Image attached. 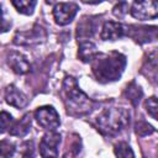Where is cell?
<instances>
[{"label":"cell","mask_w":158,"mask_h":158,"mask_svg":"<svg viewBox=\"0 0 158 158\" xmlns=\"http://www.w3.org/2000/svg\"><path fill=\"white\" fill-rule=\"evenodd\" d=\"M127 35V27L120 22L115 21H106L102 25L100 37L104 41H116L121 37Z\"/></svg>","instance_id":"9"},{"label":"cell","mask_w":158,"mask_h":158,"mask_svg":"<svg viewBox=\"0 0 158 158\" xmlns=\"http://www.w3.org/2000/svg\"><path fill=\"white\" fill-rule=\"evenodd\" d=\"M11 27V21L9 19H6L4 11H2V7L0 5V33H4L6 31H9Z\"/></svg>","instance_id":"23"},{"label":"cell","mask_w":158,"mask_h":158,"mask_svg":"<svg viewBox=\"0 0 158 158\" xmlns=\"http://www.w3.org/2000/svg\"><path fill=\"white\" fill-rule=\"evenodd\" d=\"M46 38V32L42 27L35 26L31 30L17 32L14 37V42L16 44H22V46H31V44H38L43 42Z\"/></svg>","instance_id":"8"},{"label":"cell","mask_w":158,"mask_h":158,"mask_svg":"<svg viewBox=\"0 0 158 158\" xmlns=\"http://www.w3.org/2000/svg\"><path fill=\"white\" fill-rule=\"evenodd\" d=\"M90 63L95 79L105 84L121 78L126 67V57L118 52L98 53Z\"/></svg>","instance_id":"1"},{"label":"cell","mask_w":158,"mask_h":158,"mask_svg":"<svg viewBox=\"0 0 158 158\" xmlns=\"http://www.w3.org/2000/svg\"><path fill=\"white\" fill-rule=\"evenodd\" d=\"M31 125H32V120H31V115L30 114H25L19 121L14 122L12 126L10 127L9 132L11 136H16V137H23L26 136L30 130H31Z\"/></svg>","instance_id":"13"},{"label":"cell","mask_w":158,"mask_h":158,"mask_svg":"<svg viewBox=\"0 0 158 158\" xmlns=\"http://www.w3.org/2000/svg\"><path fill=\"white\" fill-rule=\"evenodd\" d=\"M126 96H127V99L132 102V105L133 106H137L138 105V102H139V100H141V98H142V90H141V88L135 83V81H132V83H130L128 85H127V88H126Z\"/></svg>","instance_id":"17"},{"label":"cell","mask_w":158,"mask_h":158,"mask_svg":"<svg viewBox=\"0 0 158 158\" xmlns=\"http://www.w3.org/2000/svg\"><path fill=\"white\" fill-rule=\"evenodd\" d=\"M114 152L116 158H135V153L128 143L126 142H118L114 147Z\"/></svg>","instance_id":"18"},{"label":"cell","mask_w":158,"mask_h":158,"mask_svg":"<svg viewBox=\"0 0 158 158\" xmlns=\"http://www.w3.org/2000/svg\"><path fill=\"white\" fill-rule=\"evenodd\" d=\"M98 49L96 46L90 42V41H84V42H79V51H78V56L80 58V60L83 62H91L94 59V57L98 54Z\"/></svg>","instance_id":"15"},{"label":"cell","mask_w":158,"mask_h":158,"mask_svg":"<svg viewBox=\"0 0 158 158\" xmlns=\"http://www.w3.org/2000/svg\"><path fill=\"white\" fill-rule=\"evenodd\" d=\"M133 28H136V30H131L132 32L130 33V36L138 43H143V42H147V41L156 38L157 27H154V26H152V27H136V26H133Z\"/></svg>","instance_id":"14"},{"label":"cell","mask_w":158,"mask_h":158,"mask_svg":"<svg viewBox=\"0 0 158 158\" xmlns=\"http://www.w3.org/2000/svg\"><path fill=\"white\" fill-rule=\"evenodd\" d=\"M130 111L125 107L105 109L96 118L98 130L105 136H114L130 125Z\"/></svg>","instance_id":"3"},{"label":"cell","mask_w":158,"mask_h":158,"mask_svg":"<svg viewBox=\"0 0 158 158\" xmlns=\"http://www.w3.org/2000/svg\"><path fill=\"white\" fill-rule=\"evenodd\" d=\"M130 12L137 20L156 19L158 14V4L157 1H135Z\"/></svg>","instance_id":"7"},{"label":"cell","mask_w":158,"mask_h":158,"mask_svg":"<svg viewBox=\"0 0 158 158\" xmlns=\"http://www.w3.org/2000/svg\"><path fill=\"white\" fill-rule=\"evenodd\" d=\"M95 17H83L80 23L77 27V38L78 42H84L88 41L89 37H91L96 30V23H95Z\"/></svg>","instance_id":"12"},{"label":"cell","mask_w":158,"mask_h":158,"mask_svg":"<svg viewBox=\"0 0 158 158\" xmlns=\"http://www.w3.org/2000/svg\"><path fill=\"white\" fill-rule=\"evenodd\" d=\"M79 6L75 2H58L53 7V19L57 25L65 26L73 21Z\"/></svg>","instance_id":"6"},{"label":"cell","mask_w":158,"mask_h":158,"mask_svg":"<svg viewBox=\"0 0 158 158\" xmlns=\"http://www.w3.org/2000/svg\"><path fill=\"white\" fill-rule=\"evenodd\" d=\"M25 149L22 152V158H35V148H33V142H26L23 144Z\"/></svg>","instance_id":"24"},{"label":"cell","mask_w":158,"mask_h":158,"mask_svg":"<svg viewBox=\"0 0 158 158\" xmlns=\"http://www.w3.org/2000/svg\"><path fill=\"white\" fill-rule=\"evenodd\" d=\"M127 10H128V4L127 2H120L114 7V15L122 17L127 12Z\"/></svg>","instance_id":"25"},{"label":"cell","mask_w":158,"mask_h":158,"mask_svg":"<svg viewBox=\"0 0 158 158\" xmlns=\"http://www.w3.org/2000/svg\"><path fill=\"white\" fill-rule=\"evenodd\" d=\"M5 101L14 106V107H17V109H22L27 105L28 102V99L27 96L20 90L17 89L15 85H9L5 90Z\"/></svg>","instance_id":"11"},{"label":"cell","mask_w":158,"mask_h":158,"mask_svg":"<svg viewBox=\"0 0 158 158\" xmlns=\"http://www.w3.org/2000/svg\"><path fill=\"white\" fill-rule=\"evenodd\" d=\"M62 142L60 133L49 131L43 135L40 142V154L42 158H57L59 154V144Z\"/></svg>","instance_id":"4"},{"label":"cell","mask_w":158,"mask_h":158,"mask_svg":"<svg viewBox=\"0 0 158 158\" xmlns=\"http://www.w3.org/2000/svg\"><path fill=\"white\" fill-rule=\"evenodd\" d=\"M144 107H146L147 112H148L154 120H157V110H158L157 98H156V96H151L149 99H147L146 102H144Z\"/></svg>","instance_id":"22"},{"label":"cell","mask_w":158,"mask_h":158,"mask_svg":"<svg viewBox=\"0 0 158 158\" xmlns=\"http://www.w3.org/2000/svg\"><path fill=\"white\" fill-rule=\"evenodd\" d=\"M15 144L10 141L1 139L0 141V157L1 158H12L15 154Z\"/></svg>","instance_id":"19"},{"label":"cell","mask_w":158,"mask_h":158,"mask_svg":"<svg viewBox=\"0 0 158 158\" xmlns=\"http://www.w3.org/2000/svg\"><path fill=\"white\" fill-rule=\"evenodd\" d=\"M12 123H14L12 116L6 111H0V133L9 131Z\"/></svg>","instance_id":"20"},{"label":"cell","mask_w":158,"mask_h":158,"mask_svg":"<svg viewBox=\"0 0 158 158\" xmlns=\"http://www.w3.org/2000/svg\"><path fill=\"white\" fill-rule=\"evenodd\" d=\"M62 96L65 110L72 116H83L91 111L93 101L80 90L75 78L67 75L62 85Z\"/></svg>","instance_id":"2"},{"label":"cell","mask_w":158,"mask_h":158,"mask_svg":"<svg viewBox=\"0 0 158 158\" xmlns=\"http://www.w3.org/2000/svg\"><path fill=\"white\" fill-rule=\"evenodd\" d=\"M35 118L41 127L49 131H54L60 125L58 112L53 106H49V105L38 107L35 111Z\"/></svg>","instance_id":"5"},{"label":"cell","mask_w":158,"mask_h":158,"mask_svg":"<svg viewBox=\"0 0 158 158\" xmlns=\"http://www.w3.org/2000/svg\"><path fill=\"white\" fill-rule=\"evenodd\" d=\"M7 64L16 74H26L31 69V64L27 58L20 52H10L7 54Z\"/></svg>","instance_id":"10"},{"label":"cell","mask_w":158,"mask_h":158,"mask_svg":"<svg viewBox=\"0 0 158 158\" xmlns=\"http://www.w3.org/2000/svg\"><path fill=\"white\" fill-rule=\"evenodd\" d=\"M156 130L149 125V123H147V122H144V121H138L137 123H136V133L138 135V136H148V135H151V133H153Z\"/></svg>","instance_id":"21"},{"label":"cell","mask_w":158,"mask_h":158,"mask_svg":"<svg viewBox=\"0 0 158 158\" xmlns=\"http://www.w3.org/2000/svg\"><path fill=\"white\" fill-rule=\"evenodd\" d=\"M11 4L15 6L17 12L23 14V15H32L35 6L37 5V1L35 0H14Z\"/></svg>","instance_id":"16"}]
</instances>
